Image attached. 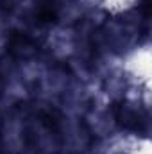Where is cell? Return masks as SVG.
<instances>
[{"label":"cell","mask_w":152,"mask_h":154,"mask_svg":"<svg viewBox=\"0 0 152 154\" xmlns=\"http://www.w3.org/2000/svg\"><path fill=\"white\" fill-rule=\"evenodd\" d=\"M81 9H97L100 7V0H77Z\"/></svg>","instance_id":"obj_6"},{"label":"cell","mask_w":152,"mask_h":154,"mask_svg":"<svg viewBox=\"0 0 152 154\" xmlns=\"http://www.w3.org/2000/svg\"><path fill=\"white\" fill-rule=\"evenodd\" d=\"M129 154H150V142L149 140H138Z\"/></svg>","instance_id":"obj_5"},{"label":"cell","mask_w":152,"mask_h":154,"mask_svg":"<svg viewBox=\"0 0 152 154\" xmlns=\"http://www.w3.org/2000/svg\"><path fill=\"white\" fill-rule=\"evenodd\" d=\"M90 118L91 120H88V122H90L91 129L95 133H99V136H106L113 129V116L104 109H95Z\"/></svg>","instance_id":"obj_3"},{"label":"cell","mask_w":152,"mask_h":154,"mask_svg":"<svg viewBox=\"0 0 152 154\" xmlns=\"http://www.w3.org/2000/svg\"><path fill=\"white\" fill-rule=\"evenodd\" d=\"M136 5V0H100V7L111 14H122L131 11Z\"/></svg>","instance_id":"obj_4"},{"label":"cell","mask_w":152,"mask_h":154,"mask_svg":"<svg viewBox=\"0 0 152 154\" xmlns=\"http://www.w3.org/2000/svg\"><path fill=\"white\" fill-rule=\"evenodd\" d=\"M150 63L152 54L149 47H136L125 54L122 59V72L138 84L149 86L150 82Z\"/></svg>","instance_id":"obj_1"},{"label":"cell","mask_w":152,"mask_h":154,"mask_svg":"<svg viewBox=\"0 0 152 154\" xmlns=\"http://www.w3.org/2000/svg\"><path fill=\"white\" fill-rule=\"evenodd\" d=\"M48 45H50V50L54 52L56 57H68L72 52H74V34L72 31L65 29V27H59L56 31L50 32L48 36Z\"/></svg>","instance_id":"obj_2"}]
</instances>
